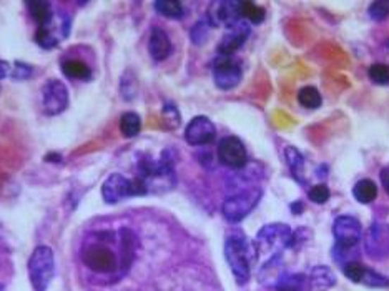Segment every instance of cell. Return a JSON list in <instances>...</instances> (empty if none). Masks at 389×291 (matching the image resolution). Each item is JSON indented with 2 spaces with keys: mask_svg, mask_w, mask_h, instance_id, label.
Returning a JSON list of instances; mask_svg holds the SVG:
<instances>
[{
  "mask_svg": "<svg viewBox=\"0 0 389 291\" xmlns=\"http://www.w3.org/2000/svg\"><path fill=\"white\" fill-rule=\"evenodd\" d=\"M122 247L113 249L110 238H92L82 249V260L95 273H115L120 268H128L135 256V237L130 230H122Z\"/></svg>",
  "mask_w": 389,
  "mask_h": 291,
  "instance_id": "cell-1",
  "label": "cell"
},
{
  "mask_svg": "<svg viewBox=\"0 0 389 291\" xmlns=\"http://www.w3.org/2000/svg\"><path fill=\"white\" fill-rule=\"evenodd\" d=\"M145 185L148 193H165L177 185V177L173 172V160L168 151L161 155L160 160H152L145 156L138 163V177Z\"/></svg>",
  "mask_w": 389,
  "mask_h": 291,
  "instance_id": "cell-2",
  "label": "cell"
},
{
  "mask_svg": "<svg viewBox=\"0 0 389 291\" xmlns=\"http://www.w3.org/2000/svg\"><path fill=\"white\" fill-rule=\"evenodd\" d=\"M291 235L293 232L285 223H270L263 226L253 242L254 260L268 261L271 258L280 256L281 252L290 247Z\"/></svg>",
  "mask_w": 389,
  "mask_h": 291,
  "instance_id": "cell-3",
  "label": "cell"
},
{
  "mask_svg": "<svg viewBox=\"0 0 389 291\" xmlns=\"http://www.w3.org/2000/svg\"><path fill=\"white\" fill-rule=\"evenodd\" d=\"M225 258L236 283L247 285L249 276H252V252H249L247 240L243 237H236V235L226 238Z\"/></svg>",
  "mask_w": 389,
  "mask_h": 291,
  "instance_id": "cell-4",
  "label": "cell"
},
{
  "mask_svg": "<svg viewBox=\"0 0 389 291\" xmlns=\"http://www.w3.org/2000/svg\"><path fill=\"white\" fill-rule=\"evenodd\" d=\"M55 275L54 249L45 244L37 247L29 258V278L35 291H47Z\"/></svg>",
  "mask_w": 389,
  "mask_h": 291,
  "instance_id": "cell-5",
  "label": "cell"
},
{
  "mask_svg": "<svg viewBox=\"0 0 389 291\" xmlns=\"http://www.w3.org/2000/svg\"><path fill=\"white\" fill-rule=\"evenodd\" d=\"M147 195L145 185L140 178L130 180L123 177L122 173H112L101 185V197L106 203L113 205L130 197H142Z\"/></svg>",
  "mask_w": 389,
  "mask_h": 291,
  "instance_id": "cell-6",
  "label": "cell"
},
{
  "mask_svg": "<svg viewBox=\"0 0 389 291\" xmlns=\"http://www.w3.org/2000/svg\"><path fill=\"white\" fill-rule=\"evenodd\" d=\"M259 198H261V192L259 190H247L240 192L236 195L226 198L223 202V206H221V211H223V216L231 223H240L243 218L252 213L253 208L258 205Z\"/></svg>",
  "mask_w": 389,
  "mask_h": 291,
  "instance_id": "cell-7",
  "label": "cell"
},
{
  "mask_svg": "<svg viewBox=\"0 0 389 291\" xmlns=\"http://www.w3.org/2000/svg\"><path fill=\"white\" fill-rule=\"evenodd\" d=\"M243 68L240 62L233 57L220 55L213 62V80L220 90H231L242 82Z\"/></svg>",
  "mask_w": 389,
  "mask_h": 291,
  "instance_id": "cell-8",
  "label": "cell"
},
{
  "mask_svg": "<svg viewBox=\"0 0 389 291\" xmlns=\"http://www.w3.org/2000/svg\"><path fill=\"white\" fill-rule=\"evenodd\" d=\"M42 107L49 117L60 115L68 107V90L63 82L52 78L42 89Z\"/></svg>",
  "mask_w": 389,
  "mask_h": 291,
  "instance_id": "cell-9",
  "label": "cell"
},
{
  "mask_svg": "<svg viewBox=\"0 0 389 291\" xmlns=\"http://www.w3.org/2000/svg\"><path fill=\"white\" fill-rule=\"evenodd\" d=\"M333 237L336 240V247L356 248L363 238V228L354 216L341 215L333 223Z\"/></svg>",
  "mask_w": 389,
  "mask_h": 291,
  "instance_id": "cell-10",
  "label": "cell"
},
{
  "mask_svg": "<svg viewBox=\"0 0 389 291\" xmlns=\"http://www.w3.org/2000/svg\"><path fill=\"white\" fill-rule=\"evenodd\" d=\"M70 32V18L67 16L52 17V20L47 25H42L35 32V42L42 49H54L57 47L58 42L65 39Z\"/></svg>",
  "mask_w": 389,
  "mask_h": 291,
  "instance_id": "cell-11",
  "label": "cell"
},
{
  "mask_svg": "<svg viewBox=\"0 0 389 291\" xmlns=\"http://www.w3.org/2000/svg\"><path fill=\"white\" fill-rule=\"evenodd\" d=\"M216 155H218L220 163L228 166V168H243L248 160L247 149L238 137H225L218 143Z\"/></svg>",
  "mask_w": 389,
  "mask_h": 291,
  "instance_id": "cell-12",
  "label": "cell"
},
{
  "mask_svg": "<svg viewBox=\"0 0 389 291\" xmlns=\"http://www.w3.org/2000/svg\"><path fill=\"white\" fill-rule=\"evenodd\" d=\"M364 249L373 260L389 256V225L373 223L364 237Z\"/></svg>",
  "mask_w": 389,
  "mask_h": 291,
  "instance_id": "cell-13",
  "label": "cell"
},
{
  "mask_svg": "<svg viewBox=\"0 0 389 291\" xmlns=\"http://www.w3.org/2000/svg\"><path fill=\"white\" fill-rule=\"evenodd\" d=\"M216 137V128L213 122L205 115H198L190 120V123L185 128V140L193 147H202L208 145L215 140Z\"/></svg>",
  "mask_w": 389,
  "mask_h": 291,
  "instance_id": "cell-14",
  "label": "cell"
},
{
  "mask_svg": "<svg viewBox=\"0 0 389 291\" xmlns=\"http://www.w3.org/2000/svg\"><path fill=\"white\" fill-rule=\"evenodd\" d=\"M206 22L211 27L223 25L226 29L242 22L240 17V2H213L208 11Z\"/></svg>",
  "mask_w": 389,
  "mask_h": 291,
  "instance_id": "cell-15",
  "label": "cell"
},
{
  "mask_svg": "<svg viewBox=\"0 0 389 291\" xmlns=\"http://www.w3.org/2000/svg\"><path fill=\"white\" fill-rule=\"evenodd\" d=\"M249 37V25L247 22L242 20L238 22V24L230 27L228 32L223 35V39L220 40L218 44V54L220 55H226V57H231L236 50H238L242 45L247 42V39Z\"/></svg>",
  "mask_w": 389,
  "mask_h": 291,
  "instance_id": "cell-16",
  "label": "cell"
},
{
  "mask_svg": "<svg viewBox=\"0 0 389 291\" xmlns=\"http://www.w3.org/2000/svg\"><path fill=\"white\" fill-rule=\"evenodd\" d=\"M148 52H150L152 58L156 60V62H161V60L170 57L171 42L163 29L155 27V29L152 30L150 39H148Z\"/></svg>",
  "mask_w": 389,
  "mask_h": 291,
  "instance_id": "cell-17",
  "label": "cell"
},
{
  "mask_svg": "<svg viewBox=\"0 0 389 291\" xmlns=\"http://www.w3.org/2000/svg\"><path fill=\"white\" fill-rule=\"evenodd\" d=\"M309 286L314 291H328L336 285V275L328 266H314L309 271Z\"/></svg>",
  "mask_w": 389,
  "mask_h": 291,
  "instance_id": "cell-18",
  "label": "cell"
},
{
  "mask_svg": "<svg viewBox=\"0 0 389 291\" xmlns=\"http://www.w3.org/2000/svg\"><path fill=\"white\" fill-rule=\"evenodd\" d=\"M60 70L65 77L72 78V80H90L92 70L85 62L80 58H65L60 63Z\"/></svg>",
  "mask_w": 389,
  "mask_h": 291,
  "instance_id": "cell-19",
  "label": "cell"
},
{
  "mask_svg": "<svg viewBox=\"0 0 389 291\" xmlns=\"http://www.w3.org/2000/svg\"><path fill=\"white\" fill-rule=\"evenodd\" d=\"M285 273L281 271V255L271 258V260L265 261L259 268V283L265 286H276L278 281H280L281 276Z\"/></svg>",
  "mask_w": 389,
  "mask_h": 291,
  "instance_id": "cell-20",
  "label": "cell"
},
{
  "mask_svg": "<svg viewBox=\"0 0 389 291\" xmlns=\"http://www.w3.org/2000/svg\"><path fill=\"white\" fill-rule=\"evenodd\" d=\"M27 8H29L30 17L39 27L47 25L52 17L55 16L52 4L45 2V0H35V2H27Z\"/></svg>",
  "mask_w": 389,
  "mask_h": 291,
  "instance_id": "cell-21",
  "label": "cell"
},
{
  "mask_svg": "<svg viewBox=\"0 0 389 291\" xmlns=\"http://www.w3.org/2000/svg\"><path fill=\"white\" fill-rule=\"evenodd\" d=\"M276 291H309V280L307 275H283L276 283Z\"/></svg>",
  "mask_w": 389,
  "mask_h": 291,
  "instance_id": "cell-22",
  "label": "cell"
},
{
  "mask_svg": "<svg viewBox=\"0 0 389 291\" xmlns=\"http://www.w3.org/2000/svg\"><path fill=\"white\" fill-rule=\"evenodd\" d=\"M353 197L359 203H364V205H368V203L374 202V198L378 197L376 183H374L373 180H369V178L359 180V182L356 183L354 188H353Z\"/></svg>",
  "mask_w": 389,
  "mask_h": 291,
  "instance_id": "cell-23",
  "label": "cell"
},
{
  "mask_svg": "<svg viewBox=\"0 0 389 291\" xmlns=\"http://www.w3.org/2000/svg\"><path fill=\"white\" fill-rule=\"evenodd\" d=\"M285 159L286 163H288L291 173H293V177L298 180L300 183H304L303 173H304V159L303 155L300 154L298 150L295 149V147H286L285 149Z\"/></svg>",
  "mask_w": 389,
  "mask_h": 291,
  "instance_id": "cell-24",
  "label": "cell"
},
{
  "mask_svg": "<svg viewBox=\"0 0 389 291\" xmlns=\"http://www.w3.org/2000/svg\"><path fill=\"white\" fill-rule=\"evenodd\" d=\"M142 130V118L135 112H127L120 117V132L123 137L133 138Z\"/></svg>",
  "mask_w": 389,
  "mask_h": 291,
  "instance_id": "cell-25",
  "label": "cell"
},
{
  "mask_svg": "<svg viewBox=\"0 0 389 291\" xmlns=\"http://www.w3.org/2000/svg\"><path fill=\"white\" fill-rule=\"evenodd\" d=\"M155 11L166 18H182L185 16V8L182 2L177 0H159L154 4Z\"/></svg>",
  "mask_w": 389,
  "mask_h": 291,
  "instance_id": "cell-26",
  "label": "cell"
},
{
  "mask_svg": "<svg viewBox=\"0 0 389 291\" xmlns=\"http://www.w3.org/2000/svg\"><path fill=\"white\" fill-rule=\"evenodd\" d=\"M240 17L249 24H261L265 20V11L253 2H240Z\"/></svg>",
  "mask_w": 389,
  "mask_h": 291,
  "instance_id": "cell-27",
  "label": "cell"
},
{
  "mask_svg": "<svg viewBox=\"0 0 389 291\" xmlns=\"http://www.w3.org/2000/svg\"><path fill=\"white\" fill-rule=\"evenodd\" d=\"M298 101L301 107L314 110V109H319L323 99L318 89H314V87H303V89L298 92Z\"/></svg>",
  "mask_w": 389,
  "mask_h": 291,
  "instance_id": "cell-28",
  "label": "cell"
},
{
  "mask_svg": "<svg viewBox=\"0 0 389 291\" xmlns=\"http://www.w3.org/2000/svg\"><path fill=\"white\" fill-rule=\"evenodd\" d=\"M361 283L369 286V288H384V286L389 285V280L386 278V276H383L381 273H378V271L371 270V268L364 266Z\"/></svg>",
  "mask_w": 389,
  "mask_h": 291,
  "instance_id": "cell-29",
  "label": "cell"
},
{
  "mask_svg": "<svg viewBox=\"0 0 389 291\" xmlns=\"http://www.w3.org/2000/svg\"><path fill=\"white\" fill-rule=\"evenodd\" d=\"M368 75L376 85H388L389 83V67L384 63H373L369 67Z\"/></svg>",
  "mask_w": 389,
  "mask_h": 291,
  "instance_id": "cell-30",
  "label": "cell"
},
{
  "mask_svg": "<svg viewBox=\"0 0 389 291\" xmlns=\"http://www.w3.org/2000/svg\"><path fill=\"white\" fill-rule=\"evenodd\" d=\"M369 17L373 18V20L381 22L386 20L389 17V2L388 0H378V2H373L371 6H369Z\"/></svg>",
  "mask_w": 389,
  "mask_h": 291,
  "instance_id": "cell-31",
  "label": "cell"
},
{
  "mask_svg": "<svg viewBox=\"0 0 389 291\" xmlns=\"http://www.w3.org/2000/svg\"><path fill=\"white\" fill-rule=\"evenodd\" d=\"M330 188L326 187L324 183H319V185H314V187H311V190H309L308 197L309 200H311L313 203H318V205H323V203H326L328 200H330Z\"/></svg>",
  "mask_w": 389,
  "mask_h": 291,
  "instance_id": "cell-32",
  "label": "cell"
},
{
  "mask_svg": "<svg viewBox=\"0 0 389 291\" xmlns=\"http://www.w3.org/2000/svg\"><path fill=\"white\" fill-rule=\"evenodd\" d=\"M363 271L364 266L361 265L359 261H350L346 263L345 266H342V273L345 276L351 281H354V283H361V278H363Z\"/></svg>",
  "mask_w": 389,
  "mask_h": 291,
  "instance_id": "cell-33",
  "label": "cell"
},
{
  "mask_svg": "<svg viewBox=\"0 0 389 291\" xmlns=\"http://www.w3.org/2000/svg\"><path fill=\"white\" fill-rule=\"evenodd\" d=\"M210 24H208L206 20H202V22H197V24L193 25V29H192V40H193V44H197V45H202L203 42L206 40V37H208V32H210Z\"/></svg>",
  "mask_w": 389,
  "mask_h": 291,
  "instance_id": "cell-34",
  "label": "cell"
},
{
  "mask_svg": "<svg viewBox=\"0 0 389 291\" xmlns=\"http://www.w3.org/2000/svg\"><path fill=\"white\" fill-rule=\"evenodd\" d=\"M32 73H34V68H32L29 63L16 62L12 67L11 75L12 78H16V80H27V78L32 77Z\"/></svg>",
  "mask_w": 389,
  "mask_h": 291,
  "instance_id": "cell-35",
  "label": "cell"
},
{
  "mask_svg": "<svg viewBox=\"0 0 389 291\" xmlns=\"http://www.w3.org/2000/svg\"><path fill=\"white\" fill-rule=\"evenodd\" d=\"M163 117H165V122H168V127H171V128H177L180 125V113L173 104L165 105Z\"/></svg>",
  "mask_w": 389,
  "mask_h": 291,
  "instance_id": "cell-36",
  "label": "cell"
},
{
  "mask_svg": "<svg viewBox=\"0 0 389 291\" xmlns=\"http://www.w3.org/2000/svg\"><path fill=\"white\" fill-rule=\"evenodd\" d=\"M379 180H381V185H383L384 192L389 193V165H386L381 170V173H379Z\"/></svg>",
  "mask_w": 389,
  "mask_h": 291,
  "instance_id": "cell-37",
  "label": "cell"
},
{
  "mask_svg": "<svg viewBox=\"0 0 389 291\" xmlns=\"http://www.w3.org/2000/svg\"><path fill=\"white\" fill-rule=\"evenodd\" d=\"M8 73H11V66H8L6 60H0V80L6 78Z\"/></svg>",
  "mask_w": 389,
  "mask_h": 291,
  "instance_id": "cell-38",
  "label": "cell"
}]
</instances>
